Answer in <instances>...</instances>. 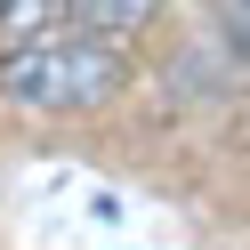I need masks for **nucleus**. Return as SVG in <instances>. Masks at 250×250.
Returning a JSON list of instances; mask_svg holds the SVG:
<instances>
[{"instance_id":"f257e3e1","label":"nucleus","mask_w":250,"mask_h":250,"mask_svg":"<svg viewBox=\"0 0 250 250\" xmlns=\"http://www.w3.org/2000/svg\"><path fill=\"white\" fill-rule=\"evenodd\" d=\"M129 89V57L89 33H49L24 49H0V105L17 113H97Z\"/></svg>"},{"instance_id":"f03ea898","label":"nucleus","mask_w":250,"mask_h":250,"mask_svg":"<svg viewBox=\"0 0 250 250\" xmlns=\"http://www.w3.org/2000/svg\"><path fill=\"white\" fill-rule=\"evenodd\" d=\"M0 33H8V49L65 33V0H0Z\"/></svg>"},{"instance_id":"7ed1b4c3","label":"nucleus","mask_w":250,"mask_h":250,"mask_svg":"<svg viewBox=\"0 0 250 250\" xmlns=\"http://www.w3.org/2000/svg\"><path fill=\"white\" fill-rule=\"evenodd\" d=\"M218 33H226L234 49L250 57V0H234V8H218Z\"/></svg>"}]
</instances>
